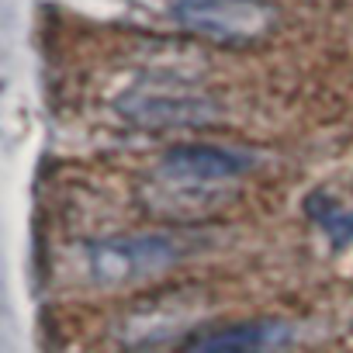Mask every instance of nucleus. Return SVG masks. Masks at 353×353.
<instances>
[{
    "label": "nucleus",
    "mask_w": 353,
    "mask_h": 353,
    "mask_svg": "<svg viewBox=\"0 0 353 353\" xmlns=\"http://www.w3.org/2000/svg\"><path fill=\"white\" fill-rule=\"evenodd\" d=\"M114 111L145 132H173V128H201L219 121L222 108L215 97L176 83V80H139L118 101Z\"/></svg>",
    "instance_id": "nucleus-1"
},
{
    "label": "nucleus",
    "mask_w": 353,
    "mask_h": 353,
    "mask_svg": "<svg viewBox=\"0 0 353 353\" xmlns=\"http://www.w3.org/2000/svg\"><path fill=\"white\" fill-rule=\"evenodd\" d=\"M173 14L188 32L222 46L256 42L277 21L267 0H176Z\"/></svg>",
    "instance_id": "nucleus-2"
},
{
    "label": "nucleus",
    "mask_w": 353,
    "mask_h": 353,
    "mask_svg": "<svg viewBox=\"0 0 353 353\" xmlns=\"http://www.w3.org/2000/svg\"><path fill=\"white\" fill-rule=\"evenodd\" d=\"M181 243L170 236H125L101 239L90 246V270L101 284H125L135 277L159 274L181 260Z\"/></svg>",
    "instance_id": "nucleus-3"
},
{
    "label": "nucleus",
    "mask_w": 353,
    "mask_h": 353,
    "mask_svg": "<svg viewBox=\"0 0 353 353\" xmlns=\"http://www.w3.org/2000/svg\"><path fill=\"white\" fill-rule=\"evenodd\" d=\"M250 166H253V159L246 152L222 149V145H205V142L173 145L159 159V173L170 184H181V188L222 184V181H232V176H243Z\"/></svg>",
    "instance_id": "nucleus-4"
},
{
    "label": "nucleus",
    "mask_w": 353,
    "mask_h": 353,
    "mask_svg": "<svg viewBox=\"0 0 353 353\" xmlns=\"http://www.w3.org/2000/svg\"><path fill=\"white\" fill-rule=\"evenodd\" d=\"M291 339V325L284 322H246L191 343L188 353H270Z\"/></svg>",
    "instance_id": "nucleus-5"
},
{
    "label": "nucleus",
    "mask_w": 353,
    "mask_h": 353,
    "mask_svg": "<svg viewBox=\"0 0 353 353\" xmlns=\"http://www.w3.org/2000/svg\"><path fill=\"white\" fill-rule=\"evenodd\" d=\"M308 212H312V219L332 236V243H350V239H353V215H350L346 208H339L336 201H329V198H312V201H308Z\"/></svg>",
    "instance_id": "nucleus-6"
}]
</instances>
